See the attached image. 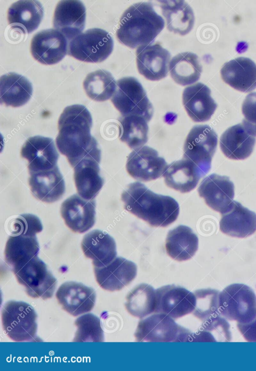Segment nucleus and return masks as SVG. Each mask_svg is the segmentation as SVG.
Here are the masks:
<instances>
[{
    "instance_id": "nucleus-14",
    "label": "nucleus",
    "mask_w": 256,
    "mask_h": 371,
    "mask_svg": "<svg viewBox=\"0 0 256 371\" xmlns=\"http://www.w3.org/2000/svg\"><path fill=\"white\" fill-rule=\"evenodd\" d=\"M20 154L28 160L30 174L57 166L58 153L50 138L41 136L30 137L22 145Z\"/></svg>"
},
{
    "instance_id": "nucleus-18",
    "label": "nucleus",
    "mask_w": 256,
    "mask_h": 371,
    "mask_svg": "<svg viewBox=\"0 0 256 371\" xmlns=\"http://www.w3.org/2000/svg\"><path fill=\"white\" fill-rule=\"evenodd\" d=\"M96 282L102 289L114 291L128 285L136 277V265L122 257H116L102 267H94Z\"/></svg>"
},
{
    "instance_id": "nucleus-19",
    "label": "nucleus",
    "mask_w": 256,
    "mask_h": 371,
    "mask_svg": "<svg viewBox=\"0 0 256 371\" xmlns=\"http://www.w3.org/2000/svg\"><path fill=\"white\" fill-rule=\"evenodd\" d=\"M86 16V8L80 1H62L56 8L53 26L67 40H72L84 30Z\"/></svg>"
},
{
    "instance_id": "nucleus-35",
    "label": "nucleus",
    "mask_w": 256,
    "mask_h": 371,
    "mask_svg": "<svg viewBox=\"0 0 256 371\" xmlns=\"http://www.w3.org/2000/svg\"><path fill=\"white\" fill-rule=\"evenodd\" d=\"M156 304L154 288L148 284H140L128 293L125 307L130 314L142 319L154 312Z\"/></svg>"
},
{
    "instance_id": "nucleus-16",
    "label": "nucleus",
    "mask_w": 256,
    "mask_h": 371,
    "mask_svg": "<svg viewBox=\"0 0 256 371\" xmlns=\"http://www.w3.org/2000/svg\"><path fill=\"white\" fill-rule=\"evenodd\" d=\"M56 297L64 310L76 316L92 310L96 295L92 288L82 283L70 281L60 286Z\"/></svg>"
},
{
    "instance_id": "nucleus-13",
    "label": "nucleus",
    "mask_w": 256,
    "mask_h": 371,
    "mask_svg": "<svg viewBox=\"0 0 256 371\" xmlns=\"http://www.w3.org/2000/svg\"><path fill=\"white\" fill-rule=\"evenodd\" d=\"M67 39L56 30L48 29L38 32L32 38L30 52L41 64L51 65L60 61L67 52Z\"/></svg>"
},
{
    "instance_id": "nucleus-42",
    "label": "nucleus",
    "mask_w": 256,
    "mask_h": 371,
    "mask_svg": "<svg viewBox=\"0 0 256 371\" xmlns=\"http://www.w3.org/2000/svg\"><path fill=\"white\" fill-rule=\"evenodd\" d=\"M13 229L14 234L36 236V233L42 231V226L37 217L30 214H24L14 221Z\"/></svg>"
},
{
    "instance_id": "nucleus-11",
    "label": "nucleus",
    "mask_w": 256,
    "mask_h": 371,
    "mask_svg": "<svg viewBox=\"0 0 256 371\" xmlns=\"http://www.w3.org/2000/svg\"><path fill=\"white\" fill-rule=\"evenodd\" d=\"M155 313L168 315L173 319L180 318L194 311L196 305L194 293L174 285L155 290Z\"/></svg>"
},
{
    "instance_id": "nucleus-31",
    "label": "nucleus",
    "mask_w": 256,
    "mask_h": 371,
    "mask_svg": "<svg viewBox=\"0 0 256 371\" xmlns=\"http://www.w3.org/2000/svg\"><path fill=\"white\" fill-rule=\"evenodd\" d=\"M32 93V85L25 77L9 73L0 77L1 104L13 107L22 106L29 101Z\"/></svg>"
},
{
    "instance_id": "nucleus-9",
    "label": "nucleus",
    "mask_w": 256,
    "mask_h": 371,
    "mask_svg": "<svg viewBox=\"0 0 256 371\" xmlns=\"http://www.w3.org/2000/svg\"><path fill=\"white\" fill-rule=\"evenodd\" d=\"M217 144L218 135L210 126H194L186 139L183 158L196 164L206 175L210 169Z\"/></svg>"
},
{
    "instance_id": "nucleus-8",
    "label": "nucleus",
    "mask_w": 256,
    "mask_h": 371,
    "mask_svg": "<svg viewBox=\"0 0 256 371\" xmlns=\"http://www.w3.org/2000/svg\"><path fill=\"white\" fill-rule=\"evenodd\" d=\"M190 334L168 315L158 313L139 322L134 337L138 342H184Z\"/></svg>"
},
{
    "instance_id": "nucleus-2",
    "label": "nucleus",
    "mask_w": 256,
    "mask_h": 371,
    "mask_svg": "<svg viewBox=\"0 0 256 371\" xmlns=\"http://www.w3.org/2000/svg\"><path fill=\"white\" fill-rule=\"evenodd\" d=\"M124 209L153 227H166L179 214L172 198L154 193L140 182L129 184L122 194Z\"/></svg>"
},
{
    "instance_id": "nucleus-1",
    "label": "nucleus",
    "mask_w": 256,
    "mask_h": 371,
    "mask_svg": "<svg viewBox=\"0 0 256 371\" xmlns=\"http://www.w3.org/2000/svg\"><path fill=\"white\" fill-rule=\"evenodd\" d=\"M92 126L91 115L82 105L66 107L59 118L56 146L72 167L86 157L100 159V150L90 134Z\"/></svg>"
},
{
    "instance_id": "nucleus-6",
    "label": "nucleus",
    "mask_w": 256,
    "mask_h": 371,
    "mask_svg": "<svg viewBox=\"0 0 256 371\" xmlns=\"http://www.w3.org/2000/svg\"><path fill=\"white\" fill-rule=\"evenodd\" d=\"M111 101L122 116H140L148 122L152 116V104L142 85L134 77H124L117 81Z\"/></svg>"
},
{
    "instance_id": "nucleus-3",
    "label": "nucleus",
    "mask_w": 256,
    "mask_h": 371,
    "mask_svg": "<svg viewBox=\"0 0 256 371\" xmlns=\"http://www.w3.org/2000/svg\"><path fill=\"white\" fill-rule=\"evenodd\" d=\"M116 35L122 44L135 49L151 44L164 27V19L152 4L140 2L130 6L121 17Z\"/></svg>"
},
{
    "instance_id": "nucleus-39",
    "label": "nucleus",
    "mask_w": 256,
    "mask_h": 371,
    "mask_svg": "<svg viewBox=\"0 0 256 371\" xmlns=\"http://www.w3.org/2000/svg\"><path fill=\"white\" fill-rule=\"evenodd\" d=\"M196 298V305L193 314L198 318L205 321L212 317L220 315L218 290L211 289L197 290L194 293Z\"/></svg>"
},
{
    "instance_id": "nucleus-10",
    "label": "nucleus",
    "mask_w": 256,
    "mask_h": 371,
    "mask_svg": "<svg viewBox=\"0 0 256 371\" xmlns=\"http://www.w3.org/2000/svg\"><path fill=\"white\" fill-rule=\"evenodd\" d=\"M14 273L18 282L25 287V291L30 297L46 300L52 296L56 280L38 256Z\"/></svg>"
},
{
    "instance_id": "nucleus-5",
    "label": "nucleus",
    "mask_w": 256,
    "mask_h": 371,
    "mask_svg": "<svg viewBox=\"0 0 256 371\" xmlns=\"http://www.w3.org/2000/svg\"><path fill=\"white\" fill-rule=\"evenodd\" d=\"M36 317L34 308L22 301H9L2 309L3 329L8 337L16 342L35 339Z\"/></svg>"
},
{
    "instance_id": "nucleus-27",
    "label": "nucleus",
    "mask_w": 256,
    "mask_h": 371,
    "mask_svg": "<svg viewBox=\"0 0 256 371\" xmlns=\"http://www.w3.org/2000/svg\"><path fill=\"white\" fill-rule=\"evenodd\" d=\"M204 175L196 164L184 158L168 165L162 174L168 187L182 193L194 189Z\"/></svg>"
},
{
    "instance_id": "nucleus-41",
    "label": "nucleus",
    "mask_w": 256,
    "mask_h": 371,
    "mask_svg": "<svg viewBox=\"0 0 256 371\" xmlns=\"http://www.w3.org/2000/svg\"><path fill=\"white\" fill-rule=\"evenodd\" d=\"M242 125L250 135L256 136V92L248 94L242 105Z\"/></svg>"
},
{
    "instance_id": "nucleus-37",
    "label": "nucleus",
    "mask_w": 256,
    "mask_h": 371,
    "mask_svg": "<svg viewBox=\"0 0 256 371\" xmlns=\"http://www.w3.org/2000/svg\"><path fill=\"white\" fill-rule=\"evenodd\" d=\"M83 86L90 98L96 101L103 102L114 95L116 83L110 72L100 69L86 76Z\"/></svg>"
},
{
    "instance_id": "nucleus-33",
    "label": "nucleus",
    "mask_w": 256,
    "mask_h": 371,
    "mask_svg": "<svg viewBox=\"0 0 256 371\" xmlns=\"http://www.w3.org/2000/svg\"><path fill=\"white\" fill-rule=\"evenodd\" d=\"M167 29L180 35L188 34L192 29L194 17L190 5L184 1H160Z\"/></svg>"
},
{
    "instance_id": "nucleus-43",
    "label": "nucleus",
    "mask_w": 256,
    "mask_h": 371,
    "mask_svg": "<svg viewBox=\"0 0 256 371\" xmlns=\"http://www.w3.org/2000/svg\"><path fill=\"white\" fill-rule=\"evenodd\" d=\"M237 327L246 341L256 342V317L246 323H238Z\"/></svg>"
},
{
    "instance_id": "nucleus-36",
    "label": "nucleus",
    "mask_w": 256,
    "mask_h": 371,
    "mask_svg": "<svg viewBox=\"0 0 256 371\" xmlns=\"http://www.w3.org/2000/svg\"><path fill=\"white\" fill-rule=\"evenodd\" d=\"M120 125V139L134 150L142 147L148 140V121L137 115L121 116L118 118Z\"/></svg>"
},
{
    "instance_id": "nucleus-22",
    "label": "nucleus",
    "mask_w": 256,
    "mask_h": 371,
    "mask_svg": "<svg viewBox=\"0 0 256 371\" xmlns=\"http://www.w3.org/2000/svg\"><path fill=\"white\" fill-rule=\"evenodd\" d=\"M30 174L29 186L36 198L45 203H52L62 197L65 184L58 166Z\"/></svg>"
},
{
    "instance_id": "nucleus-30",
    "label": "nucleus",
    "mask_w": 256,
    "mask_h": 371,
    "mask_svg": "<svg viewBox=\"0 0 256 371\" xmlns=\"http://www.w3.org/2000/svg\"><path fill=\"white\" fill-rule=\"evenodd\" d=\"M44 15L42 4L36 1H18L8 11V20L12 28L20 29L24 33L35 31Z\"/></svg>"
},
{
    "instance_id": "nucleus-38",
    "label": "nucleus",
    "mask_w": 256,
    "mask_h": 371,
    "mask_svg": "<svg viewBox=\"0 0 256 371\" xmlns=\"http://www.w3.org/2000/svg\"><path fill=\"white\" fill-rule=\"evenodd\" d=\"M78 327L74 342H102L104 332L100 319L91 313L83 315L75 321Z\"/></svg>"
},
{
    "instance_id": "nucleus-20",
    "label": "nucleus",
    "mask_w": 256,
    "mask_h": 371,
    "mask_svg": "<svg viewBox=\"0 0 256 371\" xmlns=\"http://www.w3.org/2000/svg\"><path fill=\"white\" fill-rule=\"evenodd\" d=\"M198 192L209 207L222 214L233 201L234 185L227 176L212 174L202 180Z\"/></svg>"
},
{
    "instance_id": "nucleus-26",
    "label": "nucleus",
    "mask_w": 256,
    "mask_h": 371,
    "mask_svg": "<svg viewBox=\"0 0 256 371\" xmlns=\"http://www.w3.org/2000/svg\"><path fill=\"white\" fill-rule=\"evenodd\" d=\"M81 247L84 255L92 260L94 267L106 266L116 258L114 239L100 230H94L86 234L82 239Z\"/></svg>"
},
{
    "instance_id": "nucleus-32",
    "label": "nucleus",
    "mask_w": 256,
    "mask_h": 371,
    "mask_svg": "<svg viewBox=\"0 0 256 371\" xmlns=\"http://www.w3.org/2000/svg\"><path fill=\"white\" fill-rule=\"evenodd\" d=\"M198 240L192 229L180 225L168 234L166 249L173 259L183 261L191 259L198 249Z\"/></svg>"
},
{
    "instance_id": "nucleus-28",
    "label": "nucleus",
    "mask_w": 256,
    "mask_h": 371,
    "mask_svg": "<svg viewBox=\"0 0 256 371\" xmlns=\"http://www.w3.org/2000/svg\"><path fill=\"white\" fill-rule=\"evenodd\" d=\"M256 140V137L249 134L242 124H238L223 133L220 138V145L226 157L242 160L252 154Z\"/></svg>"
},
{
    "instance_id": "nucleus-40",
    "label": "nucleus",
    "mask_w": 256,
    "mask_h": 371,
    "mask_svg": "<svg viewBox=\"0 0 256 371\" xmlns=\"http://www.w3.org/2000/svg\"><path fill=\"white\" fill-rule=\"evenodd\" d=\"M203 327L206 337L209 338L210 334L213 332L211 336L213 341L228 342L231 340L229 324L220 315L205 320Z\"/></svg>"
},
{
    "instance_id": "nucleus-15",
    "label": "nucleus",
    "mask_w": 256,
    "mask_h": 371,
    "mask_svg": "<svg viewBox=\"0 0 256 371\" xmlns=\"http://www.w3.org/2000/svg\"><path fill=\"white\" fill-rule=\"evenodd\" d=\"M96 202L74 194L66 199L60 207L61 216L66 225L75 233H83L95 223Z\"/></svg>"
},
{
    "instance_id": "nucleus-24",
    "label": "nucleus",
    "mask_w": 256,
    "mask_h": 371,
    "mask_svg": "<svg viewBox=\"0 0 256 371\" xmlns=\"http://www.w3.org/2000/svg\"><path fill=\"white\" fill-rule=\"evenodd\" d=\"M220 75L225 83L240 91L248 93L256 88V65L249 58L238 57L226 63Z\"/></svg>"
},
{
    "instance_id": "nucleus-7",
    "label": "nucleus",
    "mask_w": 256,
    "mask_h": 371,
    "mask_svg": "<svg viewBox=\"0 0 256 371\" xmlns=\"http://www.w3.org/2000/svg\"><path fill=\"white\" fill-rule=\"evenodd\" d=\"M114 48L112 37L98 29H89L70 40L68 54L80 61L100 63L105 60Z\"/></svg>"
},
{
    "instance_id": "nucleus-23",
    "label": "nucleus",
    "mask_w": 256,
    "mask_h": 371,
    "mask_svg": "<svg viewBox=\"0 0 256 371\" xmlns=\"http://www.w3.org/2000/svg\"><path fill=\"white\" fill-rule=\"evenodd\" d=\"M210 93L208 87L201 83L184 89L182 103L188 114L194 121H208L214 113L217 104L210 96Z\"/></svg>"
},
{
    "instance_id": "nucleus-4",
    "label": "nucleus",
    "mask_w": 256,
    "mask_h": 371,
    "mask_svg": "<svg viewBox=\"0 0 256 371\" xmlns=\"http://www.w3.org/2000/svg\"><path fill=\"white\" fill-rule=\"evenodd\" d=\"M220 316L240 323H246L256 317V296L253 290L243 284H233L218 295Z\"/></svg>"
},
{
    "instance_id": "nucleus-34",
    "label": "nucleus",
    "mask_w": 256,
    "mask_h": 371,
    "mask_svg": "<svg viewBox=\"0 0 256 371\" xmlns=\"http://www.w3.org/2000/svg\"><path fill=\"white\" fill-rule=\"evenodd\" d=\"M168 69L172 79L182 86L196 82L202 72L198 56L190 52L182 53L174 56L169 63Z\"/></svg>"
},
{
    "instance_id": "nucleus-25",
    "label": "nucleus",
    "mask_w": 256,
    "mask_h": 371,
    "mask_svg": "<svg viewBox=\"0 0 256 371\" xmlns=\"http://www.w3.org/2000/svg\"><path fill=\"white\" fill-rule=\"evenodd\" d=\"M100 160L86 157L74 167V180L78 193L86 200H94L103 186L104 181L100 175Z\"/></svg>"
},
{
    "instance_id": "nucleus-21",
    "label": "nucleus",
    "mask_w": 256,
    "mask_h": 371,
    "mask_svg": "<svg viewBox=\"0 0 256 371\" xmlns=\"http://www.w3.org/2000/svg\"><path fill=\"white\" fill-rule=\"evenodd\" d=\"M222 216L220 230L227 235L243 238L256 231V214L236 201H232Z\"/></svg>"
},
{
    "instance_id": "nucleus-17",
    "label": "nucleus",
    "mask_w": 256,
    "mask_h": 371,
    "mask_svg": "<svg viewBox=\"0 0 256 371\" xmlns=\"http://www.w3.org/2000/svg\"><path fill=\"white\" fill-rule=\"evenodd\" d=\"M170 58V52L158 43L140 46L136 50L138 72L151 81H158L167 76Z\"/></svg>"
},
{
    "instance_id": "nucleus-29",
    "label": "nucleus",
    "mask_w": 256,
    "mask_h": 371,
    "mask_svg": "<svg viewBox=\"0 0 256 371\" xmlns=\"http://www.w3.org/2000/svg\"><path fill=\"white\" fill-rule=\"evenodd\" d=\"M39 250L36 236L14 234L6 243L5 260L14 272L38 256Z\"/></svg>"
},
{
    "instance_id": "nucleus-12",
    "label": "nucleus",
    "mask_w": 256,
    "mask_h": 371,
    "mask_svg": "<svg viewBox=\"0 0 256 371\" xmlns=\"http://www.w3.org/2000/svg\"><path fill=\"white\" fill-rule=\"evenodd\" d=\"M162 157L154 149L144 146L134 150L128 155L126 168L128 174L136 179L148 181L162 175L167 166Z\"/></svg>"
}]
</instances>
